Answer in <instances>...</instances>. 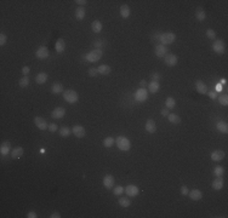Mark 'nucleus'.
Wrapping results in <instances>:
<instances>
[{
    "label": "nucleus",
    "mask_w": 228,
    "mask_h": 218,
    "mask_svg": "<svg viewBox=\"0 0 228 218\" xmlns=\"http://www.w3.org/2000/svg\"><path fill=\"white\" fill-rule=\"evenodd\" d=\"M35 56H36V58H39V60H45V58H47V57H49V49H47L46 46H40V47H38V50L35 51Z\"/></svg>",
    "instance_id": "nucleus-9"
},
{
    "label": "nucleus",
    "mask_w": 228,
    "mask_h": 218,
    "mask_svg": "<svg viewBox=\"0 0 228 218\" xmlns=\"http://www.w3.org/2000/svg\"><path fill=\"white\" fill-rule=\"evenodd\" d=\"M176 40V34L175 33H171V32H168V33H164L160 35V41L163 45H169V44H172L174 41Z\"/></svg>",
    "instance_id": "nucleus-4"
},
{
    "label": "nucleus",
    "mask_w": 228,
    "mask_h": 218,
    "mask_svg": "<svg viewBox=\"0 0 228 218\" xmlns=\"http://www.w3.org/2000/svg\"><path fill=\"white\" fill-rule=\"evenodd\" d=\"M114 142H115V139H114L113 137H107V138H105V141H103V145H105L106 148H111V147L114 145Z\"/></svg>",
    "instance_id": "nucleus-36"
},
{
    "label": "nucleus",
    "mask_w": 228,
    "mask_h": 218,
    "mask_svg": "<svg viewBox=\"0 0 228 218\" xmlns=\"http://www.w3.org/2000/svg\"><path fill=\"white\" fill-rule=\"evenodd\" d=\"M102 28H103V26H102L101 21H98V19H95V21L91 23V29H92V32H95V33H100V32L102 30Z\"/></svg>",
    "instance_id": "nucleus-24"
},
{
    "label": "nucleus",
    "mask_w": 228,
    "mask_h": 218,
    "mask_svg": "<svg viewBox=\"0 0 228 218\" xmlns=\"http://www.w3.org/2000/svg\"><path fill=\"white\" fill-rule=\"evenodd\" d=\"M225 159V152L223 150H214L212 153H211V160H214V161H216V162H219V161H221V160H223Z\"/></svg>",
    "instance_id": "nucleus-16"
},
{
    "label": "nucleus",
    "mask_w": 228,
    "mask_h": 218,
    "mask_svg": "<svg viewBox=\"0 0 228 218\" xmlns=\"http://www.w3.org/2000/svg\"><path fill=\"white\" fill-rule=\"evenodd\" d=\"M72 132L74 133V136H75L77 138H83V137H85V135H86V131H85V128H84L81 125H75V126L72 128Z\"/></svg>",
    "instance_id": "nucleus-10"
},
{
    "label": "nucleus",
    "mask_w": 228,
    "mask_h": 218,
    "mask_svg": "<svg viewBox=\"0 0 228 218\" xmlns=\"http://www.w3.org/2000/svg\"><path fill=\"white\" fill-rule=\"evenodd\" d=\"M160 35H161V34H154V35H153V40H157V39L160 40Z\"/></svg>",
    "instance_id": "nucleus-55"
},
{
    "label": "nucleus",
    "mask_w": 228,
    "mask_h": 218,
    "mask_svg": "<svg viewBox=\"0 0 228 218\" xmlns=\"http://www.w3.org/2000/svg\"><path fill=\"white\" fill-rule=\"evenodd\" d=\"M85 9L83 7V6H79L77 10H75V18L77 19H79V21H81V19H84V17H85Z\"/></svg>",
    "instance_id": "nucleus-29"
},
{
    "label": "nucleus",
    "mask_w": 228,
    "mask_h": 218,
    "mask_svg": "<svg viewBox=\"0 0 228 218\" xmlns=\"http://www.w3.org/2000/svg\"><path fill=\"white\" fill-rule=\"evenodd\" d=\"M212 50H214V51H215L217 55H222V53H225V51H226L225 43H223L221 39L215 40V41H214V44H212Z\"/></svg>",
    "instance_id": "nucleus-5"
},
{
    "label": "nucleus",
    "mask_w": 228,
    "mask_h": 218,
    "mask_svg": "<svg viewBox=\"0 0 228 218\" xmlns=\"http://www.w3.org/2000/svg\"><path fill=\"white\" fill-rule=\"evenodd\" d=\"M6 41H7V36H6L4 33H1V34H0V45L4 46V45L6 44Z\"/></svg>",
    "instance_id": "nucleus-43"
},
{
    "label": "nucleus",
    "mask_w": 228,
    "mask_h": 218,
    "mask_svg": "<svg viewBox=\"0 0 228 218\" xmlns=\"http://www.w3.org/2000/svg\"><path fill=\"white\" fill-rule=\"evenodd\" d=\"M55 49H56V51H57L58 53H62V52L64 51V49H66V41H64L62 38L57 39V41H56V44H55Z\"/></svg>",
    "instance_id": "nucleus-18"
},
{
    "label": "nucleus",
    "mask_w": 228,
    "mask_h": 218,
    "mask_svg": "<svg viewBox=\"0 0 228 218\" xmlns=\"http://www.w3.org/2000/svg\"><path fill=\"white\" fill-rule=\"evenodd\" d=\"M195 17H197V19H198V21L203 22V21L206 18V13H205L204 9L198 7V9H197V11H195Z\"/></svg>",
    "instance_id": "nucleus-28"
},
{
    "label": "nucleus",
    "mask_w": 228,
    "mask_h": 218,
    "mask_svg": "<svg viewBox=\"0 0 228 218\" xmlns=\"http://www.w3.org/2000/svg\"><path fill=\"white\" fill-rule=\"evenodd\" d=\"M64 115H66V109L62 108V107L55 108L52 110V113H51V116H52L54 119H62Z\"/></svg>",
    "instance_id": "nucleus-14"
},
{
    "label": "nucleus",
    "mask_w": 228,
    "mask_h": 218,
    "mask_svg": "<svg viewBox=\"0 0 228 218\" xmlns=\"http://www.w3.org/2000/svg\"><path fill=\"white\" fill-rule=\"evenodd\" d=\"M95 45H96V49H101V46H102V43H101V40H96Z\"/></svg>",
    "instance_id": "nucleus-54"
},
{
    "label": "nucleus",
    "mask_w": 228,
    "mask_h": 218,
    "mask_svg": "<svg viewBox=\"0 0 228 218\" xmlns=\"http://www.w3.org/2000/svg\"><path fill=\"white\" fill-rule=\"evenodd\" d=\"M114 177L112 175H106L103 177V187H106L107 189H112L114 187Z\"/></svg>",
    "instance_id": "nucleus-15"
},
{
    "label": "nucleus",
    "mask_w": 228,
    "mask_h": 218,
    "mask_svg": "<svg viewBox=\"0 0 228 218\" xmlns=\"http://www.w3.org/2000/svg\"><path fill=\"white\" fill-rule=\"evenodd\" d=\"M71 133H72V130L69 127H67V126H63V127L60 128V135L62 137H68Z\"/></svg>",
    "instance_id": "nucleus-35"
},
{
    "label": "nucleus",
    "mask_w": 228,
    "mask_h": 218,
    "mask_svg": "<svg viewBox=\"0 0 228 218\" xmlns=\"http://www.w3.org/2000/svg\"><path fill=\"white\" fill-rule=\"evenodd\" d=\"M214 175H215L216 177H222V175H223V167H221V166H215V169H214Z\"/></svg>",
    "instance_id": "nucleus-39"
},
{
    "label": "nucleus",
    "mask_w": 228,
    "mask_h": 218,
    "mask_svg": "<svg viewBox=\"0 0 228 218\" xmlns=\"http://www.w3.org/2000/svg\"><path fill=\"white\" fill-rule=\"evenodd\" d=\"M63 98L66 100V102H68L71 104H74V103L78 102L79 96H78V94L74 90H66L63 92Z\"/></svg>",
    "instance_id": "nucleus-3"
},
{
    "label": "nucleus",
    "mask_w": 228,
    "mask_h": 218,
    "mask_svg": "<svg viewBox=\"0 0 228 218\" xmlns=\"http://www.w3.org/2000/svg\"><path fill=\"white\" fill-rule=\"evenodd\" d=\"M152 79H153V81H158V80L160 79V74H158V73H154V74L152 75Z\"/></svg>",
    "instance_id": "nucleus-50"
},
{
    "label": "nucleus",
    "mask_w": 228,
    "mask_h": 218,
    "mask_svg": "<svg viewBox=\"0 0 228 218\" xmlns=\"http://www.w3.org/2000/svg\"><path fill=\"white\" fill-rule=\"evenodd\" d=\"M216 127H217V130H219L220 132H222V133H227L228 132V125H227V122H225V121H219Z\"/></svg>",
    "instance_id": "nucleus-31"
},
{
    "label": "nucleus",
    "mask_w": 228,
    "mask_h": 218,
    "mask_svg": "<svg viewBox=\"0 0 228 218\" xmlns=\"http://www.w3.org/2000/svg\"><path fill=\"white\" fill-rule=\"evenodd\" d=\"M103 56V52H102V49H95L92 51H90L86 56H85V60L88 62H97L101 60V57Z\"/></svg>",
    "instance_id": "nucleus-2"
},
{
    "label": "nucleus",
    "mask_w": 228,
    "mask_h": 218,
    "mask_svg": "<svg viewBox=\"0 0 228 218\" xmlns=\"http://www.w3.org/2000/svg\"><path fill=\"white\" fill-rule=\"evenodd\" d=\"M97 74H98L97 68H90V69H89V75H90V77H92V78H94V77H96Z\"/></svg>",
    "instance_id": "nucleus-44"
},
{
    "label": "nucleus",
    "mask_w": 228,
    "mask_h": 218,
    "mask_svg": "<svg viewBox=\"0 0 228 218\" xmlns=\"http://www.w3.org/2000/svg\"><path fill=\"white\" fill-rule=\"evenodd\" d=\"M147 97H148V92H147V90L143 89V87L138 89V90L135 92V100H136L137 102H144V101L147 100Z\"/></svg>",
    "instance_id": "nucleus-7"
},
{
    "label": "nucleus",
    "mask_w": 228,
    "mask_h": 218,
    "mask_svg": "<svg viewBox=\"0 0 228 218\" xmlns=\"http://www.w3.org/2000/svg\"><path fill=\"white\" fill-rule=\"evenodd\" d=\"M169 114H170V113H169V109L166 108V107L161 109V115H163V116H168Z\"/></svg>",
    "instance_id": "nucleus-51"
},
{
    "label": "nucleus",
    "mask_w": 228,
    "mask_h": 218,
    "mask_svg": "<svg viewBox=\"0 0 228 218\" xmlns=\"http://www.w3.org/2000/svg\"><path fill=\"white\" fill-rule=\"evenodd\" d=\"M212 188L215 190H221L223 188V178L222 177H216L212 181Z\"/></svg>",
    "instance_id": "nucleus-22"
},
{
    "label": "nucleus",
    "mask_w": 228,
    "mask_h": 218,
    "mask_svg": "<svg viewBox=\"0 0 228 218\" xmlns=\"http://www.w3.org/2000/svg\"><path fill=\"white\" fill-rule=\"evenodd\" d=\"M146 130H147V132H149V133H154L155 131H157V125H155V121L154 120H152V119H149V120H147V122H146Z\"/></svg>",
    "instance_id": "nucleus-20"
},
{
    "label": "nucleus",
    "mask_w": 228,
    "mask_h": 218,
    "mask_svg": "<svg viewBox=\"0 0 228 218\" xmlns=\"http://www.w3.org/2000/svg\"><path fill=\"white\" fill-rule=\"evenodd\" d=\"M206 94L209 95L210 98H216V96H217V92H216V91H210V92H206Z\"/></svg>",
    "instance_id": "nucleus-48"
},
{
    "label": "nucleus",
    "mask_w": 228,
    "mask_h": 218,
    "mask_svg": "<svg viewBox=\"0 0 228 218\" xmlns=\"http://www.w3.org/2000/svg\"><path fill=\"white\" fill-rule=\"evenodd\" d=\"M188 193H189L188 188H187L186 186H182V187H181V194H182V195H188Z\"/></svg>",
    "instance_id": "nucleus-45"
},
{
    "label": "nucleus",
    "mask_w": 228,
    "mask_h": 218,
    "mask_svg": "<svg viewBox=\"0 0 228 218\" xmlns=\"http://www.w3.org/2000/svg\"><path fill=\"white\" fill-rule=\"evenodd\" d=\"M29 72H30V68H29V67H28V66H24V67H23V68H22V73H23V74H24V77H27V75H28V73H29Z\"/></svg>",
    "instance_id": "nucleus-46"
},
{
    "label": "nucleus",
    "mask_w": 228,
    "mask_h": 218,
    "mask_svg": "<svg viewBox=\"0 0 228 218\" xmlns=\"http://www.w3.org/2000/svg\"><path fill=\"white\" fill-rule=\"evenodd\" d=\"M63 85L61 84V83H55L52 86H51V91H52V94H55V95H58V94H61V92H63Z\"/></svg>",
    "instance_id": "nucleus-27"
},
{
    "label": "nucleus",
    "mask_w": 228,
    "mask_h": 218,
    "mask_svg": "<svg viewBox=\"0 0 228 218\" xmlns=\"http://www.w3.org/2000/svg\"><path fill=\"white\" fill-rule=\"evenodd\" d=\"M119 205L123 206V207H129L131 205V200L129 198H125V196H121L119 199Z\"/></svg>",
    "instance_id": "nucleus-34"
},
{
    "label": "nucleus",
    "mask_w": 228,
    "mask_h": 218,
    "mask_svg": "<svg viewBox=\"0 0 228 218\" xmlns=\"http://www.w3.org/2000/svg\"><path fill=\"white\" fill-rule=\"evenodd\" d=\"M115 144H116V147H118L121 152H127V150H130V147H131V143H130L129 138L125 137V136H119V137H116V138H115Z\"/></svg>",
    "instance_id": "nucleus-1"
},
{
    "label": "nucleus",
    "mask_w": 228,
    "mask_h": 218,
    "mask_svg": "<svg viewBox=\"0 0 228 218\" xmlns=\"http://www.w3.org/2000/svg\"><path fill=\"white\" fill-rule=\"evenodd\" d=\"M222 89H223V86H222L221 84H217V85H216V92H221Z\"/></svg>",
    "instance_id": "nucleus-53"
},
{
    "label": "nucleus",
    "mask_w": 228,
    "mask_h": 218,
    "mask_svg": "<svg viewBox=\"0 0 228 218\" xmlns=\"http://www.w3.org/2000/svg\"><path fill=\"white\" fill-rule=\"evenodd\" d=\"M18 85H19L21 87H27V86L29 85V78H28V75H27V77H23L22 79H19Z\"/></svg>",
    "instance_id": "nucleus-37"
},
{
    "label": "nucleus",
    "mask_w": 228,
    "mask_h": 218,
    "mask_svg": "<svg viewBox=\"0 0 228 218\" xmlns=\"http://www.w3.org/2000/svg\"><path fill=\"white\" fill-rule=\"evenodd\" d=\"M138 193H140V189H138V187L135 186V184H129V186L125 187V194H126L127 196L135 198V196L138 195Z\"/></svg>",
    "instance_id": "nucleus-6"
},
{
    "label": "nucleus",
    "mask_w": 228,
    "mask_h": 218,
    "mask_svg": "<svg viewBox=\"0 0 228 218\" xmlns=\"http://www.w3.org/2000/svg\"><path fill=\"white\" fill-rule=\"evenodd\" d=\"M23 148L22 147H16V148H13L12 150H11V158L12 159H19V158H22V155H23Z\"/></svg>",
    "instance_id": "nucleus-21"
},
{
    "label": "nucleus",
    "mask_w": 228,
    "mask_h": 218,
    "mask_svg": "<svg viewBox=\"0 0 228 218\" xmlns=\"http://www.w3.org/2000/svg\"><path fill=\"white\" fill-rule=\"evenodd\" d=\"M57 128H58V126L55 124V122H52V124H49V127H47V130L50 131V132H56L57 131Z\"/></svg>",
    "instance_id": "nucleus-42"
},
{
    "label": "nucleus",
    "mask_w": 228,
    "mask_h": 218,
    "mask_svg": "<svg viewBox=\"0 0 228 218\" xmlns=\"http://www.w3.org/2000/svg\"><path fill=\"white\" fill-rule=\"evenodd\" d=\"M10 150H11V143L9 141L2 142L1 145H0V154L5 156V155H7L10 153Z\"/></svg>",
    "instance_id": "nucleus-17"
},
{
    "label": "nucleus",
    "mask_w": 228,
    "mask_h": 218,
    "mask_svg": "<svg viewBox=\"0 0 228 218\" xmlns=\"http://www.w3.org/2000/svg\"><path fill=\"white\" fill-rule=\"evenodd\" d=\"M195 87H197V91L202 95H205L208 92V86L205 85V83H203L202 80H198L195 83Z\"/></svg>",
    "instance_id": "nucleus-19"
},
{
    "label": "nucleus",
    "mask_w": 228,
    "mask_h": 218,
    "mask_svg": "<svg viewBox=\"0 0 228 218\" xmlns=\"http://www.w3.org/2000/svg\"><path fill=\"white\" fill-rule=\"evenodd\" d=\"M188 195H189V198H191L193 201H199V200H202V198H203V193H202V190H199V189H192V190L188 193Z\"/></svg>",
    "instance_id": "nucleus-13"
},
{
    "label": "nucleus",
    "mask_w": 228,
    "mask_h": 218,
    "mask_svg": "<svg viewBox=\"0 0 228 218\" xmlns=\"http://www.w3.org/2000/svg\"><path fill=\"white\" fill-rule=\"evenodd\" d=\"M75 2H77V4H79L80 6H83V5H86V2H88V1H86V0H75Z\"/></svg>",
    "instance_id": "nucleus-52"
},
{
    "label": "nucleus",
    "mask_w": 228,
    "mask_h": 218,
    "mask_svg": "<svg viewBox=\"0 0 228 218\" xmlns=\"http://www.w3.org/2000/svg\"><path fill=\"white\" fill-rule=\"evenodd\" d=\"M168 119H169V121H170L171 124H175V125H177V124L181 122V118H180L177 114H169V115H168Z\"/></svg>",
    "instance_id": "nucleus-32"
},
{
    "label": "nucleus",
    "mask_w": 228,
    "mask_h": 218,
    "mask_svg": "<svg viewBox=\"0 0 228 218\" xmlns=\"http://www.w3.org/2000/svg\"><path fill=\"white\" fill-rule=\"evenodd\" d=\"M154 53L157 57H165V55L168 53V49L165 45L163 44H159L155 46V50H154Z\"/></svg>",
    "instance_id": "nucleus-11"
},
{
    "label": "nucleus",
    "mask_w": 228,
    "mask_h": 218,
    "mask_svg": "<svg viewBox=\"0 0 228 218\" xmlns=\"http://www.w3.org/2000/svg\"><path fill=\"white\" fill-rule=\"evenodd\" d=\"M175 106H176V101H175L174 97H168V98L165 100V107L168 109L175 108Z\"/></svg>",
    "instance_id": "nucleus-33"
},
{
    "label": "nucleus",
    "mask_w": 228,
    "mask_h": 218,
    "mask_svg": "<svg viewBox=\"0 0 228 218\" xmlns=\"http://www.w3.org/2000/svg\"><path fill=\"white\" fill-rule=\"evenodd\" d=\"M35 81H36V84H39V85L45 84V83L47 81V74H46V73H39V74L35 77Z\"/></svg>",
    "instance_id": "nucleus-26"
},
{
    "label": "nucleus",
    "mask_w": 228,
    "mask_h": 218,
    "mask_svg": "<svg viewBox=\"0 0 228 218\" xmlns=\"http://www.w3.org/2000/svg\"><path fill=\"white\" fill-rule=\"evenodd\" d=\"M159 89H160V84H159V81H150L149 84H148V90H149V92H152V94H157L158 91H159Z\"/></svg>",
    "instance_id": "nucleus-23"
},
{
    "label": "nucleus",
    "mask_w": 228,
    "mask_h": 218,
    "mask_svg": "<svg viewBox=\"0 0 228 218\" xmlns=\"http://www.w3.org/2000/svg\"><path fill=\"white\" fill-rule=\"evenodd\" d=\"M140 85H141V87H143V89H144V87H146V86H147V83H146V81H144V80H142V81H141V83H140Z\"/></svg>",
    "instance_id": "nucleus-56"
},
{
    "label": "nucleus",
    "mask_w": 228,
    "mask_h": 218,
    "mask_svg": "<svg viewBox=\"0 0 228 218\" xmlns=\"http://www.w3.org/2000/svg\"><path fill=\"white\" fill-rule=\"evenodd\" d=\"M219 102H220V104H222V106H228V96L227 95H222L221 97H220V100H219Z\"/></svg>",
    "instance_id": "nucleus-41"
},
{
    "label": "nucleus",
    "mask_w": 228,
    "mask_h": 218,
    "mask_svg": "<svg viewBox=\"0 0 228 218\" xmlns=\"http://www.w3.org/2000/svg\"><path fill=\"white\" fill-rule=\"evenodd\" d=\"M120 16L123 17V18H127L129 16H130V7L125 4V5H121V7H120Z\"/></svg>",
    "instance_id": "nucleus-30"
},
{
    "label": "nucleus",
    "mask_w": 228,
    "mask_h": 218,
    "mask_svg": "<svg viewBox=\"0 0 228 218\" xmlns=\"http://www.w3.org/2000/svg\"><path fill=\"white\" fill-rule=\"evenodd\" d=\"M221 85H226L227 84V81H226V79H221V83H220Z\"/></svg>",
    "instance_id": "nucleus-57"
},
{
    "label": "nucleus",
    "mask_w": 228,
    "mask_h": 218,
    "mask_svg": "<svg viewBox=\"0 0 228 218\" xmlns=\"http://www.w3.org/2000/svg\"><path fill=\"white\" fill-rule=\"evenodd\" d=\"M206 36L210 39V40H215L216 39V32L214 29H208L206 30Z\"/></svg>",
    "instance_id": "nucleus-40"
},
{
    "label": "nucleus",
    "mask_w": 228,
    "mask_h": 218,
    "mask_svg": "<svg viewBox=\"0 0 228 218\" xmlns=\"http://www.w3.org/2000/svg\"><path fill=\"white\" fill-rule=\"evenodd\" d=\"M38 216H36V212H34V211H29L28 213H27V218H36Z\"/></svg>",
    "instance_id": "nucleus-47"
},
{
    "label": "nucleus",
    "mask_w": 228,
    "mask_h": 218,
    "mask_svg": "<svg viewBox=\"0 0 228 218\" xmlns=\"http://www.w3.org/2000/svg\"><path fill=\"white\" fill-rule=\"evenodd\" d=\"M97 70H98V74H101V75H108L111 73V67L108 64H101L97 68Z\"/></svg>",
    "instance_id": "nucleus-25"
},
{
    "label": "nucleus",
    "mask_w": 228,
    "mask_h": 218,
    "mask_svg": "<svg viewBox=\"0 0 228 218\" xmlns=\"http://www.w3.org/2000/svg\"><path fill=\"white\" fill-rule=\"evenodd\" d=\"M34 124L36 125V127L39 130H46L49 127V124L41 118V116H35L34 118Z\"/></svg>",
    "instance_id": "nucleus-12"
},
{
    "label": "nucleus",
    "mask_w": 228,
    "mask_h": 218,
    "mask_svg": "<svg viewBox=\"0 0 228 218\" xmlns=\"http://www.w3.org/2000/svg\"><path fill=\"white\" fill-rule=\"evenodd\" d=\"M164 63L169 67H174L177 64V56L174 53H166L164 57Z\"/></svg>",
    "instance_id": "nucleus-8"
},
{
    "label": "nucleus",
    "mask_w": 228,
    "mask_h": 218,
    "mask_svg": "<svg viewBox=\"0 0 228 218\" xmlns=\"http://www.w3.org/2000/svg\"><path fill=\"white\" fill-rule=\"evenodd\" d=\"M124 192H125V189H124V187H121V186L114 187V189H113L114 195H116V196H120L121 194H124Z\"/></svg>",
    "instance_id": "nucleus-38"
},
{
    "label": "nucleus",
    "mask_w": 228,
    "mask_h": 218,
    "mask_svg": "<svg viewBox=\"0 0 228 218\" xmlns=\"http://www.w3.org/2000/svg\"><path fill=\"white\" fill-rule=\"evenodd\" d=\"M50 218H61V213H60V212H57V211H55V212H52V213H51Z\"/></svg>",
    "instance_id": "nucleus-49"
}]
</instances>
